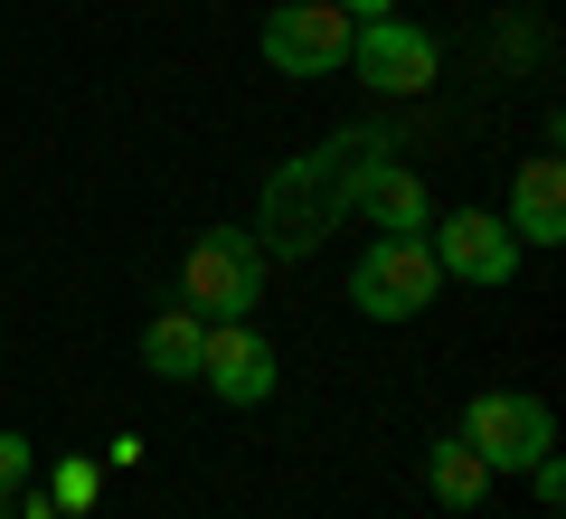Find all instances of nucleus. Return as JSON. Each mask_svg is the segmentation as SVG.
I'll list each match as a JSON object with an SVG mask.
<instances>
[{"mask_svg": "<svg viewBox=\"0 0 566 519\" xmlns=\"http://www.w3.org/2000/svg\"><path fill=\"white\" fill-rule=\"evenodd\" d=\"M378 133H340V142H322V152H303V160H283L274 180H264V256H312V246L331 237V227L349 218V170H359V152Z\"/></svg>", "mask_w": 566, "mask_h": 519, "instance_id": "nucleus-1", "label": "nucleus"}, {"mask_svg": "<svg viewBox=\"0 0 566 519\" xmlns=\"http://www.w3.org/2000/svg\"><path fill=\"white\" fill-rule=\"evenodd\" d=\"M180 302L199 321H245L264 302V246L245 237V227H208V237L189 246V264H180Z\"/></svg>", "mask_w": 566, "mask_h": 519, "instance_id": "nucleus-2", "label": "nucleus"}, {"mask_svg": "<svg viewBox=\"0 0 566 519\" xmlns=\"http://www.w3.org/2000/svg\"><path fill=\"white\" fill-rule=\"evenodd\" d=\"M453 435H463L491 473H528L538 454H557V416H547V397H520V387H482Z\"/></svg>", "mask_w": 566, "mask_h": 519, "instance_id": "nucleus-3", "label": "nucleus"}, {"mask_svg": "<svg viewBox=\"0 0 566 519\" xmlns=\"http://www.w3.org/2000/svg\"><path fill=\"white\" fill-rule=\"evenodd\" d=\"M349 39H359V20H349L340 0H283L274 20H264V66L274 76H340L349 66Z\"/></svg>", "mask_w": 566, "mask_h": 519, "instance_id": "nucleus-4", "label": "nucleus"}, {"mask_svg": "<svg viewBox=\"0 0 566 519\" xmlns=\"http://www.w3.org/2000/svg\"><path fill=\"white\" fill-rule=\"evenodd\" d=\"M434 283H444V264H434L424 237H378L359 256V274H349V302H359L368 321H416L424 302H434Z\"/></svg>", "mask_w": 566, "mask_h": 519, "instance_id": "nucleus-5", "label": "nucleus"}, {"mask_svg": "<svg viewBox=\"0 0 566 519\" xmlns=\"http://www.w3.org/2000/svg\"><path fill=\"white\" fill-rule=\"evenodd\" d=\"M434 264H444V283H472V293H501L510 274H520V256L528 246L510 237V218L501 208H453V218H434Z\"/></svg>", "mask_w": 566, "mask_h": 519, "instance_id": "nucleus-6", "label": "nucleus"}, {"mask_svg": "<svg viewBox=\"0 0 566 519\" xmlns=\"http://www.w3.org/2000/svg\"><path fill=\"white\" fill-rule=\"evenodd\" d=\"M274 378H283V360H274V340H264L255 321H208L199 387L218 406H264V397H274Z\"/></svg>", "mask_w": 566, "mask_h": 519, "instance_id": "nucleus-7", "label": "nucleus"}, {"mask_svg": "<svg viewBox=\"0 0 566 519\" xmlns=\"http://www.w3.org/2000/svg\"><path fill=\"white\" fill-rule=\"evenodd\" d=\"M349 66H359L378 95H424V85L444 76V58H434V29H416V20H359V39H349Z\"/></svg>", "mask_w": 566, "mask_h": 519, "instance_id": "nucleus-8", "label": "nucleus"}, {"mask_svg": "<svg viewBox=\"0 0 566 519\" xmlns=\"http://www.w3.org/2000/svg\"><path fill=\"white\" fill-rule=\"evenodd\" d=\"M349 208H359L378 237H424V227H434L424 180L406 170V160H387V142H368V152H359V170H349Z\"/></svg>", "mask_w": 566, "mask_h": 519, "instance_id": "nucleus-9", "label": "nucleus"}, {"mask_svg": "<svg viewBox=\"0 0 566 519\" xmlns=\"http://www.w3.org/2000/svg\"><path fill=\"white\" fill-rule=\"evenodd\" d=\"M510 237L520 246H566V170L557 152H528L510 180Z\"/></svg>", "mask_w": 566, "mask_h": 519, "instance_id": "nucleus-10", "label": "nucleus"}, {"mask_svg": "<svg viewBox=\"0 0 566 519\" xmlns=\"http://www.w3.org/2000/svg\"><path fill=\"white\" fill-rule=\"evenodd\" d=\"M199 350H208V321L189 312V302L151 312V331H142V369H151V378H199Z\"/></svg>", "mask_w": 566, "mask_h": 519, "instance_id": "nucleus-11", "label": "nucleus"}, {"mask_svg": "<svg viewBox=\"0 0 566 519\" xmlns=\"http://www.w3.org/2000/svg\"><path fill=\"white\" fill-rule=\"evenodd\" d=\"M424 491H434V510H482V491H491V463L472 454L463 435H444L434 454H424Z\"/></svg>", "mask_w": 566, "mask_h": 519, "instance_id": "nucleus-12", "label": "nucleus"}, {"mask_svg": "<svg viewBox=\"0 0 566 519\" xmlns=\"http://www.w3.org/2000/svg\"><path fill=\"white\" fill-rule=\"evenodd\" d=\"M95 491H104V473H95V463H57V491H48V500H57L66 519H85V510H95Z\"/></svg>", "mask_w": 566, "mask_h": 519, "instance_id": "nucleus-13", "label": "nucleus"}, {"mask_svg": "<svg viewBox=\"0 0 566 519\" xmlns=\"http://www.w3.org/2000/svg\"><path fill=\"white\" fill-rule=\"evenodd\" d=\"M29 463H39V454H29V435H10V425H0V500L29 481Z\"/></svg>", "mask_w": 566, "mask_h": 519, "instance_id": "nucleus-14", "label": "nucleus"}, {"mask_svg": "<svg viewBox=\"0 0 566 519\" xmlns=\"http://www.w3.org/2000/svg\"><path fill=\"white\" fill-rule=\"evenodd\" d=\"M349 20H387V10H397V0H340Z\"/></svg>", "mask_w": 566, "mask_h": 519, "instance_id": "nucleus-15", "label": "nucleus"}, {"mask_svg": "<svg viewBox=\"0 0 566 519\" xmlns=\"http://www.w3.org/2000/svg\"><path fill=\"white\" fill-rule=\"evenodd\" d=\"M0 519H10V500H0Z\"/></svg>", "mask_w": 566, "mask_h": 519, "instance_id": "nucleus-16", "label": "nucleus"}]
</instances>
